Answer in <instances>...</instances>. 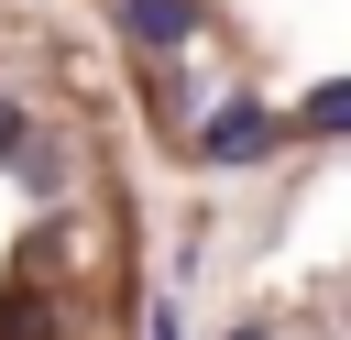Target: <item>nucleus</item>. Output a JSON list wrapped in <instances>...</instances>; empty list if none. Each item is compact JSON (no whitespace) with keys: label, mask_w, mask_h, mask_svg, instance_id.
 Masks as SVG:
<instances>
[{"label":"nucleus","mask_w":351,"mask_h":340,"mask_svg":"<svg viewBox=\"0 0 351 340\" xmlns=\"http://www.w3.org/2000/svg\"><path fill=\"white\" fill-rule=\"evenodd\" d=\"M340 11L351 0H77L143 175L230 197H318L340 143Z\"/></svg>","instance_id":"nucleus-2"},{"label":"nucleus","mask_w":351,"mask_h":340,"mask_svg":"<svg viewBox=\"0 0 351 340\" xmlns=\"http://www.w3.org/2000/svg\"><path fill=\"white\" fill-rule=\"evenodd\" d=\"M0 340H154V175L77 0H0Z\"/></svg>","instance_id":"nucleus-1"}]
</instances>
